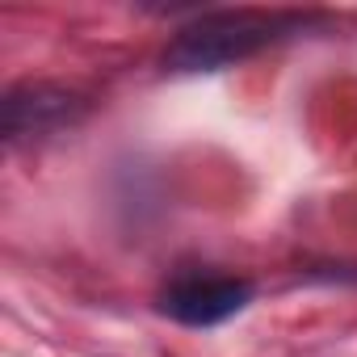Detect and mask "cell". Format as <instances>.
Here are the masks:
<instances>
[{"instance_id":"1","label":"cell","mask_w":357,"mask_h":357,"mask_svg":"<svg viewBox=\"0 0 357 357\" xmlns=\"http://www.w3.org/2000/svg\"><path fill=\"white\" fill-rule=\"evenodd\" d=\"M315 17L307 13H261V9H223L190 22L164 51L168 72H223L290 34H303Z\"/></svg>"},{"instance_id":"2","label":"cell","mask_w":357,"mask_h":357,"mask_svg":"<svg viewBox=\"0 0 357 357\" xmlns=\"http://www.w3.org/2000/svg\"><path fill=\"white\" fill-rule=\"evenodd\" d=\"M252 303V282L244 278H181L160 294V311L185 328H215Z\"/></svg>"},{"instance_id":"3","label":"cell","mask_w":357,"mask_h":357,"mask_svg":"<svg viewBox=\"0 0 357 357\" xmlns=\"http://www.w3.org/2000/svg\"><path fill=\"white\" fill-rule=\"evenodd\" d=\"M80 118H84V97L59 84H17L5 97V139L9 143L55 135L63 126H76Z\"/></svg>"}]
</instances>
